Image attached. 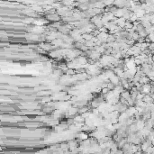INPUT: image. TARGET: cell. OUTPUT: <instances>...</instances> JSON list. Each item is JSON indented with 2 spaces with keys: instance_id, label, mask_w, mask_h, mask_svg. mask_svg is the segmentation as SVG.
<instances>
[{
  "instance_id": "3",
  "label": "cell",
  "mask_w": 154,
  "mask_h": 154,
  "mask_svg": "<svg viewBox=\"0 0 154 154\" xmlns=\"http://www.w3.org/2000/svg\"><path fill=\"white\" fill-rule=\"evenodd\" d=\"M142 100H143L146 104H148V103H153V101H154L153 97H151L150 94H146V95L144 96V97H143Z\"/></svg>"
},
{
  "instance_id": "2",
  "label": "cell",
  "mask_w": 154,
  "mask_h": 154,
  "mask_svg": "<svg viewBox=\"0 0 154 154\" xmlns=\"http://www.w3.org/2000/svg\"><path fill=\"white\" fill-rule=\"evenodd\" d=\"M152 85L150 83H147V84H143L142 85V91L141 93H143V94H150V89H151Z\"/></svg>"
},
{
  "instance_id": "1",
  "label": "cell",
  "mask_w": 154,
  "mask_h": 154,
  "mask_svg": "<svg viewBox=\"0 0 154 154\" xmlns=\"http://www.w3.org/2000/svg\"><path fill=\"white\" fill-rule=\"evenodd\" d=\"M46 18L49 21H51V22H58L61 19L60 18V15L59 14H55V13H51L50 15H47Z\"/></svg>"
},
{
  "instance_id": "5",
  "label": "cell",
  "mask_w": 154,
  "mask_h": 154,
  "mask_svg": "<svg viewBox=\"0 0 154 154\" xmlns=\"http://www.w3.org/2000/svg\"><path fill=\"white\" fill-rule=\"evenodd\" d=\"M148 37L150 38V40L151 42H154V32H150L148 35Z\"/></svg>"
},
{
  "instance_id": "4",
  "label": "cell",
  "mask_w": 154,
  "mask_h": 154,
  "mask_svg": "<svg viewBox=\"0 0 154 154\" xmlns=\"http://www.w3.org/2000/svg\"><path fill=\"white\" fill-rule=\"evenodd\" d=\"M41 47L43 49V50H45V51H50V50L52 49V45H51V43H41Z\"/></svg>"
}]
</instances>
